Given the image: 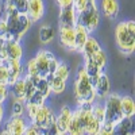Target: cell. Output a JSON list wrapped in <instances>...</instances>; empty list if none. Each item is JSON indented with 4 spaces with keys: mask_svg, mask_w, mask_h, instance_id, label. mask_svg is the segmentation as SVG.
<instances>
[{
    "mask_svg": "<svg viewBox=\"0 0 135 135\" xmlns=\"http://www.w3.org/2000/svg\"><path fill=\"white\" fill-rule=\"evenodd\" d=\"M25 105H26V112H27V116L30 120L34 119V116H35L37 114V111L39 108V105L37 104H34V103H28V101H25Z\"/></svg>",
    "mask_w": 135,
    "mask_h": 135,
    "instance_id": "obj_34",
    "label": "cell"
},
{
    "mask_svg": "<svg viewBox=\"0 0 135 135\" xmlns=\"http://www.w3.org/2000/svg\"><path fill=\"white\" fill-rule=\"evenodd\" d=\"M8 76H9V73H8V66H7L6 61H2V62H0V83H6V84H7Z\"/></svg>",
    "mask_w": 135,
    "mask_h": 135,
    "instance_id": "obj_35",
    "label": "cell"
},
{
    "mask_svg": "<svg viewBox=\"0 0 135 135\" xmlns=\"http://www.w3.org/2000/svg\"><path fill=\"white\" fill-rule=\"evenodd\" d=\"M26 70H27V76H35L37 74V65H35L34 58L27 62V69Z\"/></svg>",
    "mask_w": 135,
    "mask_h": 135,
    "instance_id": "obj_39",
    "label": "cell"
},
{
    "mask_svg": "<svg viewBox=\"0 0 135 135\" xmlns=\"http://www.w3.org/2000/svg\"><path fill=\"white\" fill-rule=\"evenodd\" d=\"M7 60H22L23 57V49H22L19 41H4Z\"/></svg>",
    "mask_w": 135,
    "mask_h": 135,
    "instance_id": "obj_12",
    "label": "cell"
},
{
    "mask_svg": "<svg viewBox=\"0 0 135 135\" xmlns=\"http://www.w3.org/2000/svg\"><path fill=\"white\" fill-rule=\"evenodd\" d=\"M115 38L119 50L123 54H131L135 49V23L132 20L122 22L116 26Z\"/></svg>",
    "mask_w": 135,
    "mask_h": 135,
    "instance_id": "obj_1",
    "label": "cell"
},
{
    "mask_svg": "<svg viewBox=\"0 0 135 135\" xmlns=\"http://www.w3.org/2000/svg\"><path fill=\"white\" fill-rule=\"evenodd\" d=\"M54 120H55V116L53 115L51 109L46 104H42V105H39L35 116H34V119L31 122L35 123V124L42 130V134H43L45 130H46L50 126V123H53Z\"/></svg>",
    "mask_w": 135,
    "mask_h": 135,
    "instance_id": "obj_5",
    "label": "cell"
},
{
    "mask_svg": "<svg viewBox=\"0 0 135 135\" xmlns=\"http://www.w3.org/2000/svg\"><path fill=\"white\" fill-rule=\"evenodd\" d=\"M60 41L64 47L74 50V27L60 26Z\"/></svg>",
    "mask_w": 135,
    "mask_h": 135,
    "instance_id": "obj_11",
    "label": "cell"
},
{
    "mask_svg": "<svg viewBox=\"0 0 135 135\" xmlns=\"http://www.w3.org/2000/svg\"><path fill=\"white\" fill-rule=\"evenodd\" d=\"M72 109L69 107H64L60 112V115L55 118V124L58 127V131L60 134H66V130H68V124H69V120H70V116H72Z\"/></svg>",
    "mask_w": 135,
    "mask_h": 135,
    "instance_id": "obj_13",
    "label": "cell"
},
{
    "mask_svg": "<svg viewBox=\"0 0 135 135\" xmlns=\"http://www.w3.org/2000/svg\"><path fill=\"white\" fill-rule=\"evenodd\" d=\"M47 81H49L51 92L57 93V95L62 93L65 91V88H66V81L62 80V78H60V77H57V76H54V74L47 76Z\"/></svg>",
    "mask_w": 135,
    "mask_h": 135,
    "instance_id": "obj_23",
    "label": "cell"
},
{
    "mask_svg": "<svg viewBox=\"0 0 135 135\" xmlns=\"http://www.w3.org/2000/svg\"><path fill=\"white\" fill-rule=\"evenodd\" d=\"M120 105H122V112L123 116L126 118H132L135 114V103L132 97L130 96H123L120 97Z\"/></svg>",
    "mask_w": 135,
    "mask_h": 135,
    "instance_id": "obj_24",
    "label": "cell"
},
{
    "mask_svg": "<svg viewBox=\"0 0 135 135\" xmlns=\"http://www.w3.org/2000/svg\"><path fill=\"white\" fill-rule=\"evenodd\" d=\"M0 62H2V60H0Z\"/></svg>",
    "mask_w": 135,
    "mask_h": 135,
    "instance_id": "obj_46",
    "label": "cell"
},
{
    "mask_svg": "<svg viewBox=\"0 0 135 135\" xmlns=\"http://www.w3.org/2000/svg\"><path fill=\"white\" fill-rule=\"evenodd\" d=\"M93 89H95L96 99H104L109 93V78L105 73L103 72L100 73L99 78L93 84Z\"/></svg>",
    "mask_w": 135,
    "mask_h": 135,
    "instance_id": "obj_10",
    "label": "cell"
},
{
    "mask_svg": "<svg viewBox=\"0 0 135 135\" xmlns=\"http://www.w3.org/2000/svg\"><path fill=\"white\" fill-rule=\"evenodd\" d=\"M31 78V81L34 84V86H35V89L38 92H41L45 97H49L50 93H51V89H50V85H49V81H47V78L46 77H41L38 74L35 76H28Z\"/></svg>",
    "mask_w": 135,
    "mask_h": 135,
    "instance_id": "obj_14",
    "label": "cell"
},
{
    "mask_svg": "<svg viewBox=\"0 0 135 135\" xmlns=\"http://www.w3.org/2000/svg\"><path fill=\"white\" fill-rule=\"evenodd\" d=\"M51 53L47 51V50H41L37 55L34 61H35V65H37V74L41 76V77H46L50 74L49 73V60L51 57Z\"/></svg>",
    "mask_w": 135,
    "mask_h": 135,
    "instance_id": "obj_6",
    "label": "cell"
},
{
    "mask_svg": "<svg viewBox=\"0 0 135 135\" xmlns=\"http://www.w3.org/2000/svg\"><path fill=\"white\" fill-rule=\"evenodd\" d=\"M53 74L66 81L68 78H69L70 70H69V68H68V65H66L65 62H60V64H58V66H57V69L54 70V73H53Z\"/></svg>",
    "mask_w": 135,
    "mask_h": 135,
    "instance_id": "obj_27",
    "label": "cell"
},
{
    "mask_svg": "<svg viewBox=\"0 0 135 135\" xmlns=\"http://www.w3.org/2000/svg\"><path fill=\"white\" fill-rule=\"evenodd\" d=\"M7 23H6V19H4V16L2 15L0 16V38L2 39H7Z\"/></svg>",
    "mask_w": 135,
    "mask_h": 135,
    "instance_id": "obj_38",
    "label": "cell"
},
{
    "mask_svg": "<svg viewBox=\"0 0 135 135\" xmlns=\"http://www.w3.org/2000/svg\"><path fill=\"white\" fill-rule=\"evenodd\" d=\"M54 39V28L49 25H45L39 30V41L43 45H47Z\"/></svg>",
    "mask_w": 135,
    "mask_h": 135,
    "instance_id": "obj_26",
    "label": "cell"
},
{
    "mask_svg": "<svg viewBox=\"0 0 135 135\" xmlns=\"http://www.w3.org/2000/svg\"><path fill=\"white\" fill-rule=\"evenodd\" d=\"M73 0H57V4L60 6V8H65V7H70Z\"/></svg>",
    "mask_w": 135,
    "mask_h": 135,
    "instance_id": "obj_43",
    "label": "cell"
},
{
    "mask_svg": "<svg viewBox=\"0 0 135 135\" xmlns=\"http://www.w3.org/2000/svg\"><path fill=\"white\" fill-rule=\"evenodd\" d=\"M91 58L99 68H101V69H104V66H105V62H107V57H105V53L103 51V50H99V51H96L92 57H89Z\"/></svg>",
    "mask_w": 135,
    "mask_h": 135,
    "instance_id": "obj_29",
    "label": "cell"
},
{
    "mask_svg": "<svg viewBox=\"0 0 135 135\" xmlns=\"http://www.w3.org/2000/svg\"><path fill=\"white\" fill-rule=\"evenodd\" d=\"M66 134H70V135H81V134H84V131L81 128V124H80V120H78V116L76 114V111L72 112V116H70V120H69V124H68Z\"/></svg>",
    "mask_w": 135,
    "mask_h": 135,
    "instance_id": "obj_25",
    "label": "cell"
},
{
    "mask_svg": "<svg viewBox=\"0 0 135 135\" xmlns=\"http://www.w3.org/2000/svg\"><path fill=\"white\" fill-rule=\"evenodd\" d=\"M58 64H60V61L54 57V54L50 57V60H49V73L50 74H53L54 73V70L57 69V66H58Z\"/></svg>",
    "mask_w": 135,
    "mask_h": 135,
    "instance_id": "obj_40",
    "label": "cell"
},
{
    "mask_svg": "<svg viewBox=\"0 0 135 135\" xmlns=\"http://www.w3.org/2000/svg\"><path fill=\"white\" fill-rule=\"evenodd\" d=\"M89 4H96V2L95 0H73L72 2V8L74 9V12L77 15L78 12H81V11Z\"/></svg>",
    "mask_w": 135,
    "mask_h": 135,
    "instance_id": "obj_30",
    "label": "cell"
},
{
    "mask_svg": "<svg viewBox=\"0 0 135 135\" xmlns=\"http://www.w3.org/2000/svg\"><path fill=\"white\" fill-rule=\"evenodd\" d=\"M114 124L111 123H107V122H103L100 124V130H99V134L97 135H111L114 134Z\"/></svg>",
    "mask_w": 135,
    "mask_h": 135,
    "instance_id": "obj_33",
    "label": "cell"
},
{
    "mask_svg": "<svg viewBox=\"0 0 135 135\" xmlns=\"http://www.w3.org/2000/svg\"><path fill=\"white\" fill-rule=\"evenodd\" d=\"M74 95L77 97V103H93L96 95L93 85L89 80V77L84 68H81L77 73V77L74 80Z\"/></svg>",
    "mask_w": 135,
    "mask_h": 135,
    "instance_id": "obj_2",
    "label": "cell"
},
{
    "mask_svg": "<svg viewBox=\"0 0 135 135\" xmlns=\"http://www.w3.org/2000/svg\"><path fill=\"white\" fill-rule=\"evenodd\" d=\"M88 37H89V32L86 31V28L83 27L81 25L76 23L74 26V50L76 51H81Z\"/></svg>",
    "mask_w": 135,
    "mask_h": 135,
    "instance_id": "obj_16",
    "label": "cell"
},
{
    "mask_svg": "<svg viewBox=\"0 0 135 135\" xmlns=\"http://www.w3.org/2000/svg\"><path fill=\"white\" fill-rule=\"evenodd\" d=\"M60 26H68V27H74L76 26V12L70 7L61 8L60 11Z\"/></svg>",
    "mask_w": 135,
    "mask_h": 135,
    "instance_id": "obj_15",
    "label": "cell"
},
{
    "mask_svg": "<svg viewBox=\"0 0 135 135\" xmlns=\"http://www.w3.org/2000/svg\"><path fill=\"white\" fill-rule=\"evenodd\" d=\"M132 130V118H122L114 127V134H120L126 135L130 134Z\"/></svg>",
    "mask_w": 135,
    "mask_h": 135,
    "instance_id": "obj_22",
    "label": "cell"
},
{
    "mask_svg": "<svg viewBox=\"0 0 135 135\" xmlns=\"http://www.w3.org/2000/svg\"><path fill=\"white\" fill-rule=\"evenodd\" d=\"M92 115L95 119H97L100 123L104 122V116H105V112H104V105L103 104H96L92 105Z\"/></svg>",
    "mask_w": 135,
    "mask_h": 135,
    "instance_id": "obj_31",
    "label": "cell"
},
{
    "mask_svg": "<svg viewBox=\"0 0 135 135\" xmlns=\"http://www.w3.org/2000/svg\"><path fill=\"white\" fill-rule=\"evenodd\" d=\"M11 86V93H12L14 99L26 101V92H25V77H20L15 83L9 85Z\"/></svg>",
    "mask_w": 135,
    "mask_h": 135,
    "instance_id": "obj_19",
    "label": "cell"
},
{
    "mask_svg": "<svg viewBox=\"0 0 135 135\" xmlns=\"http://www.w3.org/2000/svg\"><path fill=\"white\" fill-rule=\"evenodd\" d=\"M0 60H2V61H6V60H7V53H6V43H4V39L0 41Z\"/></svg>",
    "mask_w": 135,
    "mask_h": 135,
    "instance_id": "obj_42",
    "label": "cell"
},
{
    "mask_svg": "<svg viewBox=\"0 0 135 135\" xmlns=\"http://www.w3.org/2000/svg\"><path fill=\"white\" fill-rule=\"evenodd\" d=\"M101 11L107 18L115 19L119 14V4L118 0H101Z\"/></svg>",
    "mask_w": 135,
    "mask_h": 135,
    "instance_id": "obj_17",
    "label": "cell"
},
{
    "mask_svg": "<svg viewBox=\"0 0 135 135\" xmlns=\"http://www.w3.org/2000/svg\"><path fill=\"white\" fill-rule=\"evenodd\" d=\"M27 126L23 116H11L6 124L7 135H22L25 134V128Z\"/></svg>",
    "mask_w": 135,
    "mask_h": 135,
    "instance_id": "obj_7",
    "label": "cell"
},
{
    "mask_svg": "<svg viewBox=\"0 0 135 135\" xmlns=\"http://www.w3.org/2000/svg\"><path fill=\"white\" fill-rule=\"evenodd\" d=\"M31 25H32V22L27 14H19L18 15V38H19V41L30 30Z\"/></svg>",
    "mask_w": 135,
    "mask_h": 135,
    "instance_id": "obj_21",
    "label": "cell"
},
{
    "mask_svg": "<svg viewBox=\"0 0 135 135\" xmlns=\"http://www.w3.org/2000/svg\"><path fill=\"white\" fill-rule=\"evenodd\" d=\"M105 103L104 105V112H105V116H104V122L111 123V124H116V123L124 118L123 116V112H122V105H120V96L118 95H107L105 96Z\"/></svg>",
    "mask_w": 135,
    "mask_h": 135,
    "instance_id": "obj_4",
    "label": "cell"
},
{
    "mask_svg": "<svg viewBox=\"0 0 135 135\" xmlns=\"http://www.w3.org/2000/svg\"><path fill=\"white\" fill-rule=\"evenodd\" d=\"M6 64L8 66V81L7 84L11 85L12 83H15L18 78H20L22 76H23V66H22V62L20 60H6Z\"/></svg>",
    "mask_w": 135,
    "mask_h": 135,
    "instance_id": "obj_9",
    "label": "cell"
},
{
    "mask_svg": "<svg viewBox=\"0 0 135 135\" xmlns=\"http://www.w3.org/2000/svg\"><path fill=\"white\" fill-rule=\"evenodd\" d=\"M85 60V65L83 66L84 69H85V72H86V74H88V77H89V80H91V83H92V85L96 83V80L99 78V76H100V73L103 72V69L101 68H99L91 58H84Z\"/></svg>",
    "mask_w": 135,
    "mask_h": 135,
    "instance_id": "obj_18",
    "label": "cell"
},
{
    "mask_svg": "<svg viewBox=\"0 0 135 135\" xmlns=\"http://www.w3.org/2000/svg\"><path fill=\"white\" fill-rule=\"evenodd\" d=\"M3 115H4V109H3V103H0V124L3 120Z\"/></svg>",
    "mask_w": 135,
    "mask_h": 135,
    "instance_id": "obj_44",
    "label": "cell"
},
{
    "mask_svg": "<svg viewBox=\"0 0 135 135\" xmlns=\"http://www.w3.org/2000/svg\"><path fill=\"white\" fill-rule=\"evenodd\" d=\"M99 22H100V14L96 4L86 6L81 12H78L76 15V23L85 27L88 32L95 31L99 26Z\"/></svg>",
    "mask_w": 135,
    "mask_h": 135,
    "instance_id": "obj_3",
    "label": "cell"
},
{
    "mask_svg": "<svg viewBox=\"0 0 135 135\" xmlns=\"http://www.w3.org/2000/svg\"><path fill=\"white\" fill-rule=\"evenodd\" d=\"M26 112V105H25V101H20V100H14L12 103V108H11V114L12 116H23V114Z\"/></svg>",
    "mask_w": 135,
    "mask_h": 135,
    "instance_id": "obj_28",
    "label": "cell"
},
{
    "mask_svg": "<svg viewBox=\"0 0 135 135\" xmlns=\"http://www.w3.org/2000/svg\"><path fill=\"white\" fill-rule=\"evenodd\" d=\"M43 134H49V135H60V131H58V127L55 124V120L53 123H50V126L45 130Z\"/></svg>",
    "mask_w": 135,
    "mask_h": 135,
    "instance_id": "obj_41",
    "label": "cell"
},
{
    "mask_svg": "<svg viewBox=\"0 0 135 135\" xmlns=\"http://www.w3.org/2000/svg\"><path fill=\"white\" fill-rule=\"evenodd\" d=\"M9 95V85L6 83H0V103H4Z\"/></svg>",
    "mask_w": 135,
    "mask_h": 135,
    "instance_id": "obj_37",
    "label": "cell"
},
{
    "mask_svg": "<svg viewBox=\"0 0 135 135\" xmlns=\"http://www.w3.org/2000/svg\"><path fill=\"white\" fill-rule=\"evenodd\" d=\"M100 49H101L100 47V43L95 38L88 37V39L85 41V43H84V46H83V49H81L80 53L84 54V58H89V57H92L96 51H99Z\"/></svg>",
    "mask_w": 135,
    "mask_h": 135,
    "instance_id": "obj_20",
    "label": "cell"
},
{
    "mask_svg": "<svg viewBox=\"0 0 135 135\" xmlns=\"http://www.w3.org/2000/svg\"><path fill=\"white\" fill-rule=\"evenodd\" d=\"M45 12V4L43 0H27V11L26 14L31 19L32 23L38 22Z\"/></svg>",
    "mask_w": 135,
    "mask_h": 135,
    "instance_id": "obj_8",
    "label": "cell"
},
{
    "mask_svg": "<svg viewBox=\"0 0 135 135\" xmlns=\"http://www.w3.org/2000/svg\"><path fill=\"white\" fill-rule=\"evenodd\" d=\"M39 134H42V130L32 122L30 124H27L25 128V135H39Z\"/></svg>",
    "mask_w": 135,
    "mask_h": 135,
    "instance_id": "obj_36",
    "label": "cell"
},
{
    "mask_svg": "<svg viewBox=\"0 0 135 135\" xmlns=\"http://www.w3.org/2000/svg\"><path fill=\"white\" fill-rule=\"evenodd\" d=\"M26 101H28V103H34V104H37V105H42V104H45V101H46V97H45L41 92L35 91V92H34V95L28 100H26Z\"/></svg>",
    "mask_w": 135,
    "mask_h": 135,
    "instance_id": "obj_32",
    "label": "cell"
},
{
    "mask_svg": "<svg viewBox=\"0 0 135 135\" xmlns=\"http://www.w3.org/2000/svg\"><path fill=\"white\" fill-rule=\"evenodd\" d=\"M2 14H3V6L0 4V16H2Z\"/></svg>",
    "mask_w": 135,
    "mask_h": 135,
    "instance_id": "obj_45",
    "label": "cell"
}]
</instances>
